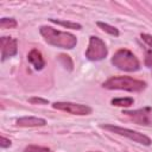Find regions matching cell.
Instances as JSON below:
<instances>
[{
    "instance_id": "cell-17",
    "label": "cell",
    "mask_w": 152,
    "mask_h": 152,
    "mask_svg": "<svg viewBox=\"0 0 152 152\" xmlns=\"http://www.w3.org/2000/svg\"><path fill=\"white\" fill-rule=\"evenodd\" d=\"M141 39L150 46V48H152V36L151 34H147V33H141Z\"/></svg>"
},
{
    "instance_id": "cell-14",
    "label": "cell",
    "mask_w": 152,
    "mask_h": 152,
    "mask_svg": "<svg viewBox=\"0 0 152 152\" xmlns=\"http://www.w3.org/2000/svg\"><path fill=\"white\" fill-rule=\"evenodd\" d=\"M17 26V20L14 18H1L0 27L1 28H13Z\"/></svg>"
},
{
    "instance_id": "cell-5",
    "label": "cell",
    "mask_w": 152,
    "mask_h": 152,
    "mask_svg": "<svg viewBox=\"0 0 152 152\" xmlns=\"http://www.w3.org/2000/svg\"><path fill=\"white\" fill-rule=\"evenodd\" d=\"M107 55H108V49L104 42L96 36H91L89 38V44L86 51V57L90 61H101L106 58Z\"/></svg>"
},
{
    "instance_id": "cell-18",
    "label": "cell",
    "mask_w": 152,
    "mask_h": 152,
    "mask_svg": "<svg viewBox=\"0 0 152 152\" xmlns=\"http://www.w3.org/2000/svg\"><path fill=\"white\" fill-rule=\"evenodd\" d=\"M145 64L152 69V50L146 52V57H145Z\"/></svg>"
},
{
    "instance_id": "cell-11",
    "label": "cell",
    "mask_w": 152,
    "mask_h": 152,
    "mask_svg": "<svg viewBox=\"0 0 152 152\" xmlns=\"http://www.w3.org/2000/svg\"><path fill=\"white\" fill-rule=\"evenodd\" d=\"M51 23L53 24H57V25H61V26H64L66 28H72V30H81V24L78 23H74V21H64V20H59V19H52L50 18L49 19Z\"/></svg>"
},
{
    "instance_id": "cell-19",
    "label": "cell",
    "mask_w": 152,
    "mask_h": 152,
    "mask_svg": "<svg viewBox=\"0 0 152 152\" xmlns=\"http://www.w3.org/2000/svg\"><path fill=\"white\" fill-rule=\"evenodd\" d=\"M28 101H30L31 103H40V104H45V103L49 102L48 100H45V99H40V97H32V99H30Z\"/></svg>"
},
{
    "instance_id": "cell-4",
    "label": "cell",
    "mask_w": 152,
    "mask_h": 152,
    "mask_svg": "<svg viewBox=\"0 0 152 152\" xmlns=\"http://www.w3.org/2000/svg\"><path fill=\"white\" fill-rule=\"evenodd\" d=\"M101 128H104L107 131H110L113 133H116L119 135H122V137H126L135 142H139V144H142L145 146H148L151 145V139L142 134V133H139L137 131H133V129H129V128H124V127H120V126H114V125H101Z\"/></svg>"
},
{
    "instance_id": "cell-8",
    "label": "cell",
    "mask_w": 152,
    "mask_h": 152,
    "mask_svg": "<svg viewBox=\"0 0 152 152\" xmlns=\"http://www.w3.org/2000/svg\"><path fill=\"white\" fill-rule=\"evenodd\" d=\"M1 61H6L7 58L17 55L18 46H17V39L12 37H1Z\"/></svg>"
},
{
    "instance_id": "cell-10",
    "label": "cell",
    "mask_w": 152,
    "mask_h": 152,
    "mask_svg": "<svg viewBox=\"0 0 152 152\" xmlns=\"http://www.w3.org/2000/svg\"><path fill=\"white\" fill-rule=\"evenodd\" d=\"M27 59L28 62L32 64V66L36 70H42L45 66V61L40 53V51H38L37 49H32L28 55H27Z\"/></svg>"
},
{
    "instance_id": "cell-2",
    "label": "cell",
    "mask_w": 152,
    "mask_h": 152,
    "mask_svg": "<svg viewBox=\"0 0 152 152\" xmlns=\"http://www.w3.org/2000/svg\"><path fill=\"white\" fill-rule=\"evenodd\" d=\"M106 89H118L126 91H141L146 88V82L129 76H113L102 83Z\"/></svg>"
},
{
    "instance_id": "cell-7",
    "label": "cell",
    "mask_w": 152,
    "mask_h": 152,
    "mask_svg": "<svg viewBox=\"0 0 152 152\" xmlns=\"http://www.w3.org/2000/svg\"><path fill=\"white\" fill-rule=\"evenodd\" d=\"M122 114L127 115L137 125L148 126L152 124V108L151 107H144V108L135 109V110H124Z\"/></svg>"
},
{
    "instance_id": "cell-1",
    "label": "cell",
    "mask_w": 152,
    "mask_h": 152,
    "mask_svg": "<svg viewBox=\"0 0 152 152\" xmlns=\"http://www.w3.org/2000/svg\"><path fill=\"white\" fill-rule=\"evenodd\" d=\"M39 32L44 37V39L48 44L53 45L59 49L71 50L77 44V38L74 34H71L69 32H63V31L56 30L51 26H42L39 28Z\"/></svg>"
},
{
    "instance_id": "cell-21",
    "label": "cell",
    "mask_w": 152,
    "mask_h": 152,
    "mask_svg": "<svg viewBox=\"0 0 152 152\" xmlns=\"http://www.w3.org/2000/svg\"><path fill=\"white\" fill-rule=\"evenodd\" d=\"M96 152H99V151H96Z\"/></svg>"
},
{
    "instance_id": "cell-15",
    "label": "cell",
    "mask_w": 152,
    "mask_h": 152,
    "mask_svg": "<svg viewBox=\"0 0 152 152\" xmlns=\"http://www.w3.org/2000/svg\"><path fill=\"white\" fill-rule=\"evenodd\" d=\"M58 59H59V62L63 64V66H64L65 69H68L69 71L72 70L74 64H72V61H71L70 56H68V55H59V56H58Z\"/></svg>"
},
{
    "instance_id": "cell-13",
    "label": "cell",
    "mask_w": 152,
    "mask_h": 152,
    "mask_svg": "<svg viewBox=\"0 0 152 152\" xmlns=\"http://www.w3.org/2000/svg\"><path fill=\"white\" fill-rule=\"evenodd\" d=\"M97 26H99V27H101L104 32H107V33H109V34H112V36H115V37H118V36H119V30H118L116 27H114V26H112V25L107 24V23L99 21V23H97Z\"/></svg>"
},
{
    "instance_id": "cell-6",
    "label": "cell",
    "mask_w": 152,
    "mask_h": 152,
    "mask_svg": "<svg viewBox=\"0 0 152 152\" xmlns=\"http://www.w3.org/2000/svg\"><path fill=\"white\" fill-rule=\"evenodd\" d=\"M52 107L55 109L63 110V112H66L74 115H89L93 112V109L89 106L81 104V103H74V102H53Z\"/></svg>"
},
{
    "instance_id": "cell-12",
    "label": "cell",
    "mask_w": 152,
    "mask_h": 152,
    "mask_svg": "<svg viewBox=\"0 0 152 152\" xmlns=\"http://www.w3.org/2000/svg\"><path fill=\"white\" fill-rule=\"evenodd\" d=\"M110 103L118 107H131L134 103V100L132 97H116V99H113Z\"/></svg>"
},
{
    "instance_id": "cell-3",
    "label": "cell",
    "mask_w": 152,
    "mask_h": 152,
    "mask_svg": "<svg viewBox=\"0 0 152 152\" xmlns=\"http://www.w3.org/2000/svg\"><path fill=\"white\" fill-rule=\"evenodd\" d=\"M112 64L119 70L128 71V72L137 71L140 68V63L135 57V55L127 49L118 50L112 57Z\"/></svg>"
},
{
    "instance_id": "cell-16",
    "label": "cell",
    "mask_w": 152,
    "mask_h": 152,
    "mask_svg": "<svg viewBox=\"0 0 152 152\" xmlns=\"http://www.w3.org/2000/svg\"><path fill=\"white\" fill-rule=\"evenodd\" d=\"M24 152H52L50 148L44 147V146H38V145H28L25 147Z\"/></svg>"
},
{
    "instance_id": "cell-9",
    "label": "cell",
    "mask_w": 152,
    "mask_h": 152,
    "mask_svg": "<svg viewBox=\"0 0 152 152\" xmlns=\"http://www.w3.org/2000/svg\"><path fill=\"white\" fill-rule=\"evenodd\" d=\"M45 125H46L45 119L36 118V116H24L17 120V126L19 127H42Z\"/></svg>"
},
{
    "instance_id": "cell-20",
    "label": "cell",
    "mask_w": 152,
    "mask_h": 152,
    "mask_svg": "<svg viewBox=\"0 0 152 152\" xmlns=\"http://www.w3.org/2000/svg\"><path fill=\"white\" fill-rule=\"evenodd\" d=\"M0 146L2 148H6V147H10L11 146V140L5 138V137H1V142H0Z\"/></svg>"
}]
</instances>
